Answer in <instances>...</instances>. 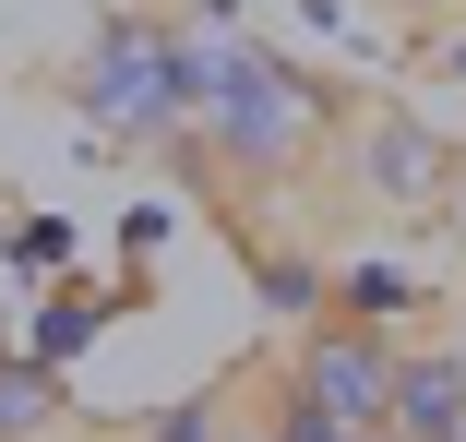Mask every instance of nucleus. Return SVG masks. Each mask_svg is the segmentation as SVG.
<instances>
[{
	"label": "nucleus",
	"mask_w": 466,
	"mask_h": 442,
	"mask_svg": "<svg viewBox=\"0 0 466 442\" xmlns=\"http://www.w3.org/2000/svg\"><path fill=\"white\" fill-rule=\"evenodd\" d=\"M167 84H179V144L204 180H299V167L335 144V84L311 60H288L275 36H251L228 0H167Z\"/></svg>",
	"instance_id": "1"
},
{
	"label": "nucleus",
	"mask_w": 466,
	"mask_h": 442,
	"mask_svg": "<svg viewBox=\"0 0 466 442\" xmlns=\"http://www.w3.org/2000/svg\"><path fill=\"white\" fill-rule=\"evenodd\" d=\"M72 108H84V132L144 144V156H167V144H179L167 0H108V13H96V36H84V60H72Z\"/></svg>",
	"instance_id": "2"
},
{
	"label": "nucleus",
	"mask_w": 466,
	"mask_h": 442,
	"mask_svg": "<svg viewBox=\"0 0 466 442\" xmlns=\"http://www.w3.org/2000/svg\"><path fill=\"white\" fill-rule=\"evenodd\" d=\"M383 383H395V323H359V311H311V335L288 347V407H311V418L383 430Z\"/></svg>",
	"instance_id": "3"
},
{
	"label": "nucleus",
	"mask_w": 466,
	"mask_h": 442,
	"mask_svg": "<svg viewBox=\"0 0 466 442\" xmlns=\"http://www.w3.org/2000/svg\"><path fill=\"white\" fill-rule=\"evenodd\" d=\"M454 180H466V156H454L431 120H407V108H359V192H370V204H395V216H442Z\"/></svg>",
	"instance_id": "4"
},
{
	"label": "nucleus",
	"mask_w": 466,
	"mask_h": 442,
	"mask_svg": "<svg viewBox=\"0 0 466 442\" xmlns=\"http://www.w3.org/2000/svg\"><path fill=\"white\" fill-rule=\"evenodd\" d=\"M383 430H395V442H466V347H454V335H419V347H395Z\"/></svg>",
	"instance_id": "5"
},
{
	"label": "nucleus",
	"mask_w": 466,
	"mask_h": 442,
	"mask_svg": "<svg viewBox=\"0 0 466 442\" xmlns=\"http://www.w3.org/2000/svg\"><path fill=\"white\" fill-rule=\"evenodd\" d=\"M132 311V287H84V276H48V299H36V323H25V359H48V371H72L84 347H96L108 323Z\"/></svg>",
	"instance_id": "6"
},
{
	"label": "nucleus",
	"mask_w": 466,
	"mask_h": 442,
	"mask_svg": "<svg viewBox=\"0 0 466 442\" xmlns=\"http://www.w3.org/2000/svg\"><path fill=\"white\" fill-rule=\"evenodd\" d=\"M72 430V371H48V359H0V442H60Z\"/></svg>",
	"instance_id": "7"
},
{
	"label": "nucleus",
	"mask_w": 466,
	"mask_h": 442,
	"mask_svg": "<svg viewBox=\"0 0 466 442\" xmlns=\"http://www.w3.org/2000/svg\"><path fill=\"white\" fill-rule=\"evenodd\" d=\"M431 287L407 276V263H335V276H323V311H359V323H407Z\"/></svg>",
	"instance_id": "8"
},
{
	"label": "nucleus",
	"mask_w": 466,
	"mask_h": 442,
	"mask_svg": "<svg viewBox=\"0 0 466 442\" xmlns=\"http://www.w3.org/2000/svg\"><path fill=\"white\" fill-rule=\"evenodd\" d=\"M251 299L288 311V323H311V311H323V263H311V251H251Z\"/></svg>",
	"instance_id": "9"
},
{
	"label": "nucleus",
	"mask_w": 466,
	"mask_h": 442,
	"mask_svg": "<svg viewBox=\"0 0 466 442\" xmlns=\"http://www.w3.org/2000/svg\"><path fill=\"white\" fill-rule=\"evenodd\" d=\"M120 442H228V383H204V395H179V407L132 418Z\"/></svg>",
	"instance_id": "10"
},
{
	"label": "nucleus",
	"mask_w": 466,
	"mask_h": 442,
	"mask_svg": "<svg viewBox=\"0 0 466 442\" xmlns=\"http://www.w3.org/2000/svg\"><path fill=\"white\" fill-rule=\"evenodd\" d=\"M13 276H25V287L72 276V227H60V216H25V227H13Z\"/></svg>",
	"instance_id": "11"
},
{
	"label": "nucleus",
	"mask_w": 466,
	"mask_h": 442,
	"mask_svg": "<svg viewBox=\"0 0 466 442\" xmlns=\"http://www.w3.org/2000/svg\"><path fill=\"white\" fill-rule=\"evenodd\" d=\"M263 418H275V442H395V430H347V418H311V407H288V395H275Z\"/></svg>",
	"instance_id": "12"
},
{
	"label": "nucleus",
	"mask_w": 466,
	"mask_h": 442,
	"mask_svg": "<svg viewBox=\"0 0 466 442\" xmlns=\"http://www.w3.org/2000/svg\"><path fill=\"white\" fill-rule=\"evenodd\" d=\"M299 13H311L323 36H347V48H383V36H370V13H359V0H299Z\"/></svg>",
	"instance_id": "13"
},
{
	"label": "nucleus",
	"mask_w": 466,
	"mask_h": 442,
	"mask_svg": "<svg viewBox=\"0 0 466 442\" xmlns=\"http://www.w3.org/2000/svg\"><path fill=\"white\" fill-rule=\"evenodd\" d=\"M431 72H442L454 96H466V25H454V36H431Z\"/></svg>",
	"instance_id": "14"
},
{
	"label": "nucleus",
	"mask_w": 466,
	"mask_h": 442,
	"mask_svg": "<svg viewBox=\"0 0 466 442\" xmlns=\"http://www.w3.org/2000/svg\"><path fill=\"white\" fill-rule=\"evenodd\" d=\"M407 13H466V0H407Z\"/></svg>",
	"instance_id": "15"
}]
</instances>
